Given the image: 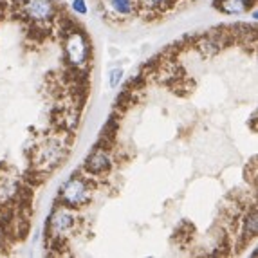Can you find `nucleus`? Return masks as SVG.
<instances>
[{
	"mask_svg": "<svg viewBox=\"0 0 258 258\" xmlns=\"http://www.w3.org/2000/svg\"><path fill=\"white\" fill-rule=\"evenodd\" d=\"M92 197V184L91 175L82 177L74 173L69 181L65 182L63 188L60 189V203L67 210H76L85 204L91 203Z\"/></svg>",
	"mask_w": 258,
	"mask_h": 258,
	"instance_id": "nucleus-1",
	"label": "nucleus"
},
{
	"mask_svg": "<svg viewBox=\"0 0 258 258\" xmlns=\"http://www.w3.org/2000/svg\"><path fill=\"white\" fill-rule=\"evenodd\" d=\"M63 51L65 58L73 67H76V69L83 67L91 56V43L87 40L85 33L78 31L74 26L63 31Z\"/></svg>",
	"mask_w": 258,
	"mask_h": 258,
	"instance_id": "nucleus-2",
	"label": "nucleus"
},
{
	"mask_svg": "<svg viewBox=\"0 0 258 258\" xmlns=\"http://www.w3.org/2000/svg\"><path fill=\"white\" fill-rule=\"evenodd\" d=\"M22 11L26 18L36 24L51 22L56 17V2L54 0H24Z\"/></svg>",
	"mask_w": 258,
	"mask_h": 258,
	"instance_id": "nucleus-3",
	"label": "nucleus"
},
{
	"mask_svg": "<svg viewBox=\"0 0 258 258\" xmlns=\"http://www.w3.org/2000/svg\"><path fill=\"white\" fill-rule=\"evenodd\" d=\"M65 159V148L60 141H47L42 148H38L36 155V166L42 168L43 172H49L56 168Z\"/></svg>",
	"mask_w": 258,
	"mask_h": 258,
	"instance_id": "nucleus-4",
	"label": "nucleus"
},
{
	"mask_svg": "<svg viewBox=\"0 0 258 258\" xmlns=\"http://www.w3.org/2000/svg\"><path fill=\"white\" fill-rule=\"evenodd\" d=\"M112 170V157L105 147H96L92 154L85 159V172L92 177H103Z\"/></svg>",
	"mask_w": 258,
	"mask_h": 258,
	"instance_id": "nucleus-5",
	"label": "nucleus"
},
{
	"mask_svg": "<svg viewBox=\"0 0 258 258\" xmlns=\"http://www.w3.org/2000/svg\"><path fill=\"white\" fill-rule=\"evenodd\" d=\"M74 226H76V217L67 208L52 211L51 217L47 219V224H45V228L51 229V237H54V235L63 237L65 233H69Z\"/></svg>",
	"mask_w": 258,
	"mask_h": 258,
	"instance_id": "nucleus-6",
	"label": "nucleus"
},
{
	"mask_svg": "<svg viewBox=\"0 0 258 258\" xmlns=\"http://www.w3.org/2000/svg\"><path fill=\"white\" fill-rule=\"evenodd\" d=\"M179 0H134V4H139V8L143 11H148V13H164L168 9H172Z\"/></svg>",
	"mask_w": 258,
	"mask_h": 258,
	"instance_id": "nucleus-7",
	"label": "nucleus"
},
{
	"mask_svg": "<svg viewBox=\"0 0 258 258\" xmlns=\"http://www.w3.org/2000/svg\"><path fill=\"white\" fill-rule=\"evenodd\" d=\"M249 0H220L215 2V8L226 15H242L249 9Z\"/></svg>",
	"mask_w": 258,
	"mask_h": 258,
	"instance_id": "nucleus-8",
	"label": "nucleus"
},
{
	"mask_svg": "<svg viewBox=\"0 0 258 258\" xmlns=\"http://www.w3.org/2000/svg\"><path fill=\"white\" fill-rule=\"evenodd\" d=\"M258 233V220H256V210H253L249 213V215L245 217L244 220V231H242V235H244L245 240H249V238H254Z\"/></svg>",
	"mask_w": 258,
	"mask_h": 258,
	"instance_id": "nucleus-9",
	"label": "nucleus"
},
{
	"mask_svg": "<svg viewBox=\"0 0 258 258\" xmlns=\"http://www.w3.org/2000/svg\"><path fill=\"white\" fill-rule=\"evenodd\" d=\"M108 4H110V8L114 9L117 15H121V17L132 15L134 8H136L134 0H108Z\"/></svg>",
	"mask_w": 258,
	"mask_h": 258,
	"instance_id": "nucleus-10",
	"label": "nucleus"
},
{
	"mask_svg": "<svg viewBox=\"0 0 258 258\" xmlns=\"http://www.w3.org/2000/svg\"><path fill=\"white\" fill-rule=\"evenodd\" d=\"M123 69H112L110 74H108V85H110V89H117L121 83V80H123Z\"/></svg>",
	"mask_w": 258,
	"mask_h": 258,
	"instance_id": "nucleus-11",
	"label": "nucleus"
},
{
	"mask_svg": "<svg viewBox=\"0 0 258 258\" xmlns=\"http://www.w3.org/2000/svg\"><path fill=\"white\" fill-rule=\"evenodd\" d=\"M73 9L76 15H87V2L85 0H73Z\"/></svg>",
	"mask_w": 258,
	"mask_h": 258,
	"instance_id": "nucleus-12",
	"label": "nucleus"
},
{
	"mask_svg": "<svg viewBox=\"0 0 258 258\" xmlns=\"http://www.w3.org/2000/svg\"><path fill=\"white\" fill-rule=\"evenodd\" d=\"M2 242H4V233H2V229H0V247H2Z\"/></svg>",
	"mask_w": 258,
	"mask_h": 258,
	"instance_id": "nucleus-13",
	"label": "nucleus"
},
{
	"mask_svg": "<svg viewBox=\"0 0 258 258\" xmlns=\"http://www.w3.org/2000/svg\"><path fill=\"white\" fill-rule=\"evenodd\" d=\"M249 2H251V0H249Z\"/></svg>",
	"mask_w": 258,
	"mask_h": 258,
	"instance_id": "nucleus-14",
	"label": "nucleus"
}]
</instances>
